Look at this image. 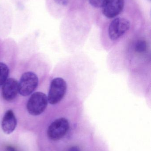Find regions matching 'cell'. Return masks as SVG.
Masks as SVG:
<instances>
[{
  "mask_svg": "<svg viewBox=\"0 0 151 151\" xmlns=\"http://www.w3.org/2000/svg\"><path fill=\"white\" fill-rule=\"evenodd\" d=\"M9 73L8 66L4 63H0V86L3 85L8 79Z\"/></svg>",
  "mask_w": 151,
  "mask_h": 151,
  "instance_id": "30bf717a",
  "label": "cell"
},
{
  "mask_svg": "<svg viewBox=\"0 0 151 151\" xmlns=\"http://www.w3.org/2000/svg\"><path fill=\"white\" fill-rule=\"evenodd\" d=\"M124 55L129 69L140 70L150 64L151 45L147 39L138 38L132 41L128 46H123Z\"/></svg>",
  "mask_w": 151,
  "mask_h": 151,
  "instance_id": "7a4b0ae2",
  "label": "cell"
},
{
  "mask_svg": "<svg viewBox=\"0 0 151 151\" xmlns=\"http://www.w3.org/2000/svg\"><path fill=\"white\" fill-rule=\"evenodd\" d=\"M107 1V0H89L90 4L93 7L97 8L103 7Z\"/></svg>",
  "mask_w": 151,
  "mask_h": 151,
  "instance_id": "8fae6325",
  "label": "cell"
},
{
  "mask_svg": "<svg viewBox=\"0 0 151 151\" xmlns=\"http://www.w3.org/2000/svg\"><path fill=\"white\" fill-rule=\"evenodd\" d=\"M17 126V120L13 111L9 110L4 114L1 122L3 131L7 134L12 133Z\"/></svg>",
  "mask_w": 151,
  "mask_h": 151,
  "instance_id": "9c48e42d",
  "label": "cell"
},
{
  "mask_svg": "<svg viewBox=\"0 0 151 151\" xmlns=\"http://www.w3.org/2000/svg\"><path fill=\"white\" fill-rule=\"evenodd\" d=\"M124 5V0H107L103 7V14L108 18H113L121 13Z\"/></svg>",
  "mask_w": 151,
  "mask_h": 151,
  "instance_id": "52a82bcc",
  "label": "cell"
},
{
  "mask_svg": "<svg viewBox=\"0 0 151 151\" xmlns=\"http://www.w3.org/2000/svg\"><path fill=\"white\" fill-rule=\"evenodd\" d=\"M68 151H80V150L77 146H73L70 148Z\"/></svg>",
  "mask_w": 151,
  "mask_h": 151,
  "instance_id": "4fadbf2b",
  "label": "cell"
},
{
  "mask_svg": "<svg viewBox=\"0 0 151 151\" xmlns=\"http://www.w3.org/2000/svg\"><path fill=\"white\" fill-rule=\"evenodd\" d=\"M7 151H17L16 149L12 146H9L7 147Z\"/></svg>",
  "mask_w": 151,
  "mask_h": 151,
  "instance_id": "5bb4252c",
  "label": "cell"
},
{
  "mask_svg": "<svg viewBox=\"0 0 151 151\" xmlns=\"http://www.w3.org/2000/svg\"><path fill=\"white\" fill-rule=\"evenodd\" d=\"M67 76H57L51 80V83L59 91L60 103L66 100V104L76 101H82V97L86 95L84 85V78L88 76L87 71L94 68L91 61L81 55L74 56L68 58Z\"/></svg>",
  "mask_w": 151,
  "mask_h": 151,
  "instance_id": "6da1fadb",
  "label": "cell"
},
{
  "mask_svg": "<svg viewBox=\"0 0 151 151\" xmlns=\"http://www.w3.org/2000/svg\"><path fill=\"white\" fill-rule=\"evenodd\" d=\"M129 20L124 18H118L113 19L109 25L108 29V37L110 43L107 50H112L115 44L118 42L130 29Z\"/></svg>",
  "mask_w": 151,
  "mask_h": 151,
  "instance_id": "3957f363",
  "label": "cell"
},
{
  "mask_svg": "<svg viewBox=\"0 0 151 151\" xmlns=\"http://www.w3.org/2000/svg\"><path fill=\"white\" fill-rule=\"evenodd\" d=\"M18 92V82L16 79L9 78L3 84L2 95L6 101L10 102L14 100Z\"/></svg>",
  "mask_w": 151,
  "mask_h": 151,
  "instance_id": "ba28073f",
  "label": "cell"
},
{
  "mask_svg": "<svg viewBox=\"0 0 151 151\" xmlns=\"http://www.w3.org/2000/svg\"><path fill=\"white\" fill-rule=\"evenodd\" d=\"M48 96L41 92H36L31 95L27 104V111L31 115H40L46 110L48 106Z\"/></svg>",
  "mask_w": 151,
  "mask_h": 151,
  "instance_id": "277c9868",
  "label": "cell"
},
{
  "mask_svg": "<svg viewBox=\"0 0 151 151\" xmlns=\"http://www.w3.org/2000/svg\"><path fill=\"white\" fill-rule=\"evenodd\" d=\"M56 4L62 6H65L68 4L69 0H54Z\"/></svg>",
  "mask_w": 151,
  "mask_h": 151,
  "instance_id": "7c38bea8",
  "label": "cell"
},
{
  "mask_svg": "<svg viewBox=\"0 0 151 151\" xmlns=\"http://www.w3.org/2000/svg\"><path fill=\"white\" fill-rule=\"evenodd\" d=\"M70 122L68 119L60 117L55 119L49 126L47 134L52 141H58L63 138L69 130Z\"/></svg>",
  "mask_w": 151,
  "mask_h": 151,
  "instance_id": "5b68a950",
  "label": "cell"
},
{
  "mask_svg": "<svg viewBox=\"0 0 151 151\" xmlns=\"http://www.w3.org/2000/svg\"><path fill=\"white\" fill-rule=\"evenodd\" d=\"M39 80L37 76L31 72L25 73L18 82L19 93L24 96L32 94L37 88Z\"/></svg>",
  "mask_w": 151,
  "mask_h": 151,
  "instance_id": "8992f818",
  "label": "cell"
}]
</instances>
